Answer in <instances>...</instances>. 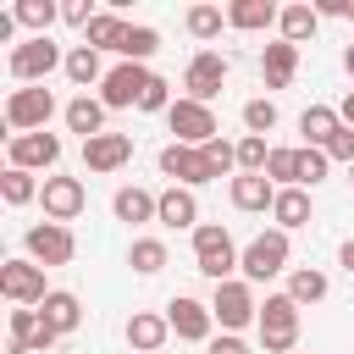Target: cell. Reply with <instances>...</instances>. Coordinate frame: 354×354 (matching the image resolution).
Instances as JSON below:
<instances>
[{
	"mask_svg": "<svg viewBox=\"0 0 354 354\" xmlns=\"http://www.w3.org/2000/svg\"><path fill=\"white\" fill-rule=\"evenodd\" d=\"M238 260H243V249L232 243L227 227H216V221H199V227H194V271H199V277L232 282V277H238Z\"/></svg>",
	"mask_w": 354,
	"mask_h": 354,
	"instance_id": "6da1fadb",
	"label": "cell"
},
{
	"mask_svg": "<svg viewBox=\"0 0 354 354\" xmlns=\"http://www.w3.org/2000/svg\"><path fill=\"white\" fill-rule=\"evenodd\" d=\"M288 254H293L288 232H282V227H266L260 238H249V243H243V260H238V271H243V282L254 288V282H271V277H282V271H288Z\"/></svg>",
	"mask_w": 354,
	"mask_h": 354,
	"instance_id": "7a4b0ae2",
	"label": "cell"
},
{
	"mask_svg": "<svg viewBox=\"0 0 354 354\" xmlns=\"http://www.w3.org/2000/svg\"><path fill=\"white\" fill-rule=\"evenodd\" d=\"M254 326H260V348H266V354H288V348L299 343V304H293L288 293H266Z\"/></svg>",
	"mask_w": 354,
	"mask_h": 354,
	"instance_id": "3957f363",
	"label": "cell"
},
{
	"mask_svg": "<svg viewBox=\"0 0 354 354\" xmlns=\"http://www.w3.org/2000/svg\"><path fill=\"white\" fill-rule=\"evenodd\" d=\"M50 116H55V94H50L44 83L11 88V100H6V127H11V138H17V133H44Z\"/></svg>",
	"mask_w": 354,
	"mask_h": 354,
	"instance_id": "277c9868",
	"label": "cell"
},
{
	"mask_svg": "<svg viewBox=\"0 0 354 354\" xmlns=\"http://www.w3.org/2000/svg\"><path fill=\"white\" fill-rule=\"evenodd\" d=\"M55 66H66V55H61V44L50 39V33H39V39H22V44H11V77L28 88V83H44Z\"/></svg>",
	"mask_w": 354,
	"mask_h": 354,
	"instance_id": "5b68a950",
	"label": "cell"
},
{
	"mask_svg": "<svg viewBox=\"0 0 354 354\" xmlns=\"http://www.w3.org/2000/svg\"><path fill=\"white\" fill-rule=\"evenodd\" d=\"M210 315H216V326H221V332H243L249 321H260L254 288H249L243 277H232V282H216V293H210Z\"/></svg>",
	"mask_w": 354,
	"mask_h": 354,
	"instance_id": "8992f818",
	"label": "cell"
},
{
	"mask_svg": "<svg viewBox=\"0 0 354 354\" xmlns=\"http://www.w3.org/2000/svg\"><path fill=\"white\" fill-rule=\"evenodd\" d=\"M166 127L177 133L171 144H194V149H205L210 138H221V127H216V111H210V105H199V100H188V94H183V100L166 111Z\"/></svg>",
	"mask_w": 354,
	"mask_h": 354,
	"instance_id": "52a82bcc",
	"label": "cell"
},
{
	"mask_svg": "<svg viewBox=\"0 0 354 354\" xmlns=\"http://www.w3.org/2000/svg\"><path fill=\"white\" fill-rule=\"evenodd\" d=\"M221 83H227V55H221V50H194L188 66H183V88H188V100L210 105V100L221 94Z\"/></svg>",
	"mask_w": 354,
	"mask_h": 354,
	"instance_id": "ba28073f",
	"label": "cell"
},
{
	"mask_svg": "<svg viewBox=\"0 0 354 354\" xmlns=\"http://www.w3.org/2000/svg\"><path fill=\"white\" fill-rule=\"evenodd\" d=\"M160 171L171 177V188H199V183H216V166L205 149L194 144H166L160 149Z\"/></svg>",
	"mask_w": 354,
	"mask_h": 354,
	"instance_id": "9c48e42d",
	"label": "cell"
},
{
	"mask_svg": "<svg viewBox=\"0 0 354 354\" xmlns=\"http://www.w3.org/2000/svg\"><path fill=\"white\" fill-rule=\"evenodd\" d=\"M22 249H28V260H39V266H66V260L77 254V238H72V227H61V221H39V227L22 232Z\"/></svg>",
	"mask_w": 354,
	"mask_h": 354,
	"instance_id": "30bf717a",
	"label": "cell"
},
{
	"mask_svg": "<svg viewBox=\"0 0 354 354\" xmlns=\"http://www.w3.org/2000/svg\"><path fill=\"white\" fill-rule=\"evenodd\" d=\"M0 293H6L11 304H33V310H39V304L50 299V288H44V266L28 260V254H22V260H6V266H0Z\"/></svg>",
	"mask_w": 354,
	"mask_h": 354,
	"instance_id": "8fae6325",
	"label": "cell"
},
{
	"mask_svg": "<svg viewBox=\"0 0 354 354\" xmlns=\"http://www.w3.org/2000/svg\"><path fill=\"white\" fill-rule=\"evenodd\" d=\"M149 66H133V61H122V66H111L105 72V83H100V105L105 111H127V105H138L144 100V88H149Z\"/></svg>",
	"mask_w": 354,
	"mask_h": 354,
	"instance_id": "7c38bea8",
	"label": "cell"
},
{
	"mask_svg": "<svg viewBox=\"0 0 354 354\" xmlns=\"http://www.w3.org/2000/svg\"><path fill=\"white\" fill-rule=\"evenodd\" d=\"M166 321H171V332H177L183 343H210V337H216L210 304H199V299H188V293H177V299L166 304Z\"/></svg>",
	"mask_w": 354,
	"mask_h": 354,
	"instance_id": "4fadbf2b",
	"label": "cell"
},
{
	"mask_svg": "<svg viewBox=\"0 0 354 354\" xmlns=\"http://www.w3.org/2000/svg\"><path fill=\"white\" fill-rule=\"evenodd\" d=\"M55 343H61V332H50L33 304H17L11 310V354H50Z\"/></svg>",
	"mask_w": 354,
	"mask_h": 354,
	"instance_id": "5bb4252c",
	"label": "cell"
},
{
	"mask_svg": "<svg viewBox=\"0 0 354 354\" xmlns=\"http://www.w3.org/2000/svg\"><path fill=\"white\" fill-rule=\"evenodd\" d=\"M83 183L77 177H44V188H39V205H44V221H77L83 216Z\"/></svg>",
	"mask_w": 354,
	"mask_h": 354,
	"instance_id": "9a60e30c",
	"label": "cell"
},
{
	"mask_svg": "<svg viewBox=\"0 0 354 354\" xmlns=\"http://www.w3.org/2000/svg\"><path fill=\"white\" fill-rule=\"evenodd\" d=\"M61 160V138L55 133H17L11 138V166L22 171H50Z\"/></svg>",
	"mask_w": 354,
	"mask_h": 354,
	"instance_id": "2e32d148",
	"label": "cell"
},
{
	"mask_svg": "<svg viewBox=\"0 0 354 354\" xmlns=\"http://www.w3.org/2000/svg\"><path fill=\"white\" fill-rule=\"evenodd\" d=\"M127 160H133V138H127V133L83 138V166H88V171H122Z\"/></svg>",
	"mask_w": 354,
	"mask_h": 354,
	"instance_id": "e0dca14e",
	"label": "cell"
},
{
	"mask_svg": "<svg viewBox=\"0 0 354 354\" xmlns=\"http://www.w3.org/2000/svg\"><path fill=\"white\" fill-rule=\"evenodd\" d=\"M111 216H116V221H127V227L160 221V194H149V188L127 183V188H116V199H111Z\"/></svg>",
	"mask_w": 354,
	"mask_h": 354,
	"instance_id": "ac0fdd59",
	"label": "cell"
},
{
	"mask_svg": "<svg viewBox=\"0 0 354 354\" xmlns=\"http://www.w3.org/2000/svg\"><path fill=\"white\" fill-rule=\"evenodd\" d=\"M166 337H171V321L166 315H155V310H133L127 315V348L133 354H160Z\"/></svg>",
	"mask_w": 354,
	"mask_h": 354,
	"instance_id": "d6986e66",
	"label": "cell"
},
{
	"mask_svg": "<svg viewBox=\"0 0 354 354\" xmlns=\"http://www.w3.org/2000/svg\"><path fill=\"white\" fill-rule=\"evenodd\" d=\"M293 72H299V44L277 39V44H266V50H260V77H266V88H288V83H293Z\"/></svg>",
	"mask_w": 354,
	"mask_h": 354,
	"instance_id": "ffe728a7",
	"label": "cell"
},
{
	"mask_svg": "<svg viewBox=\"0 0 354 354\" xmlns=\"http://www.w3.org/2000/svg\"><path fill=\"white\" fill-rule=\"evenodd\" d=\"M227 194H232L238 210H271V205H277V183H271L266 171H238Z\"/></svg>",
	"mask_w": 354,
	"mask_h": 354,
	"instance_id": "44dd1931",
	"label": "cell"
},
{
	"mask_svg": "<svg viewBox=\"0 0 354 354\" xmlns=\"http://www.w3.org/2000/svg\"><path fill=\"white\" fill-rule=\"evenodd\" d=\"M39 315H44V326H50V332H61V337H66V332H77V326H83V299H77V293H66V288H50V299L39 304Z\"/></svg>",
	"mask_w": 354,
	"mask_h": 354,
	"instance_id": "7402d4cb",
	"label": "cell"
},
{
	"mask_svg": "<svg viewBox=\"0 0 354 354\" xmlns=\"http://www.w3.org/2000/svg\"><path fill=\"white\" fill-rule=\"evenodd\" d=\"M277 17H282V6H271V0H232L227 6V28H238V33L277 28Z\"/></svg>",
	"mask_w": 354,
	"mask_h": 354,
	"instance_id": "603a6c76",
	"label": "cell"
},
{
	"mask_svg": "<svg viewBox=\"0 0 354 354\" xmlns=\"http://www.w3.org/2000/svg\"><path fill=\"white\" fill-rule=\"evenodd\" d=\"M310 216H315V205H310V188H277L271 221H277L282 232H293V227H310Z\"/></svg>",
	"mask_w": 354,
	"mask_h": 354,
	"instance_id": "cb8c5ba5",
	"label": "cell"
},
{
	"mask_svg": "<svg viewBox=\"0 0 354 354\" xmlns=\"http://www.w3.org/2000/svg\"><path fill=\"white\" fill-rule=\"evenodd\" d=\"M315 28H321V11H315L310 0H293V6H282V17H277V33H282L288 44L315 39Z\"/></svg>",
	"mask_w": 354,
	"mask_h": 354,
	"instance_id": "d4e9b609",
	"label": "cell"
},
{
	"mask_svg": "<svg viewBox=\"0 0 354 354\" xmlns=\"http://www.w3.org/2000/svg\"><path fill=\"white\" fill-rule=\"evenodd\" d=\"M337 127H343V116H337L332 105H304V111H299V133H304L310 149H326Z\"/></svg>",
	"mask_w": 354,
	"mask_h": 354,
	"instance_id": "484cf974",
	"label": "cell"
},
{
	"mask_svg": "<svg viewBox=\"0 0 354 354\" xmlns=\"http://www.w3.org/2000/svg\"><path fill=\"white\" fill-rule=\"evenodd\" d=\"M160 227H177V232H183V227H188V232L199 227V199H194V188H166V194H160Z\"/></svg>",
	"mask_w": 354,
	"mask_h": 354,
	"instance_id": "4316f807",
	"label": "cell"
},
{
	"mask_svg": "<svg viewBox=\"0 0 354 354\" xmlns=\"http://www.w3.org/2000/svg\"><path fill=\"white\" fill-rule=\"evenodd\" d=\"M66 127H72V133H83V138H100V133H105V105H100L94 94L66 100Z\"/></svg>",
	"mask_w": 354,
	"mask_h": 354,
	"instance_id": "83f0119b",
	"label": "cell"
},
{
	"mask_svg": "<svg viewBox=\"0 0 354 354\" xmlns=\"http://www.w3.org/2000/svg\"><path fill=\"white\" fill-rule=\"evenodd\" d=\"M326 288H332V282H326V271H315V266H293V271H288V299H293L299 310H304V304H321Z\"/></svg>",
	"mask_w": 354,
	"mask_h": 354,
	"instance_id": "f1b7e54d",
	"label": "cell"
},
{
	"mask_svg": "<svg viewBox=\"0 0 354 354\" xmlns=\"http://www.w3.org/2000/svg\"><path fill=\"white\" fill-rule=\"evenodd\" d=\"M122 39H127V22L116 11H94V22L83 28V44L88 50H122Z\"/></svg>",
	"mask_w": 354,
	"mask_h": 354,
	"instance_id": "f546056e",
	"label": "cell"
},
{
	"mask_svg": "<svg viewBox=\"0 0 354 354\" xmlns=\"http://www.w3.org/2000/svg\"><path fill=\"white\" fill-rule=\"evenodd\" d=\"M77 88H88V83H105V66H100V50H88V44H72L66 50V66H61Z\"/></svg>",
	"mask_w": 354,
	"mask_h": 354,
	"instance_id": "4dcf8cb0",
	"label": "cell"
},
{
	"mask_svg": "<svg viewBox=\"0 0 354 354\" xmlns=\"http://www.w3.org/2000/svg\"><path fill=\"white\" fill-rule=\"evenodd\" d=\"M11 17L28 28V39H39V33H50V22L61 17V6H55V0H17Z\"/></svg>",
	"mask_w": 354,
	"mask_h": 354,
	"instance_id": "1f68e13d",
	"label": "cell"
},
{
	"mask_svg": "<svg viewBox=\"0 0 354 354\" xmlns=\"http://www.w3.org/2000/svg\"><path fill=\"white\" fill-rule=\"evenodd\" d=\"M39 188H44V183H39L33 171H22V166H6V171H0V199H6L11 210L28 205V199H39Z\"/></svg>",
	"mask_w": 354,
	"mask_h": 354,
	"instance_id": "d6a6232c",
	"label": "cell"
},
{
	"mask_svg": "<svg viewBox=\"0 0 354 354\" xmlns=\"http://www.w3.org/2000/svg\"><path fill=\"white\" fill-rule=\"evenodd\" d=\"M155 50H160V33H155V28H144V22H127V39H122V50H116V55H122V61H133V66H144Z\"/></svg>",
	"mask_w": 354,
	"mask_h": 354,
	"instance_id": "836d02e7",
	"label": "cell"
},
{
	"mask_svg": "<svg viewBox=\"0 0 354 354\" xmlns=\"http://www.w3.org/2000/svg\"><path fill=\"white\" fill-rule=\"evenodd\" d=\"M127 266H133L138 277H155V271L166 266V243H160V238H133V249H127Z\"/></svg>",
	"mask_w": 354,
	"mask_h": 354,
	"instance_id": "e575fe53",
	"label": "cell"
},
{
	"mask_svg": "<svg viewBox=\"0 0 354 354\" xmlns=\"http://www.w3.org/2000/svg\"><path fill=\"white\" fill-rule=\"evenodd\" d=\"M183 22H188V33L205 44V39H216V33H221L227 11H221V6H188V17H183Z\"/></svg>",
	"mask_w": 354,
	"mask_h": 354,
	"instance_id": "d590c367",
	"label": "cell"
},
{
	"mask_svg": "<svg viewBox=\"0 0 354 354\" xmlns=\"http://www.w3.org/2000/svg\"><path fill=\"white\" fill-rule=\"evenodd\" d=\"M266 177L277 183V188H299V149H271V160H266Z\"/></svg>",
	"mask_w": 354,
	"mask_h": 354,
	"instance_id": "8d00e7d4",
	"label": "cell"
},
{
	"mask_svg": "<svg viewBox=\"0 0 354 354\" xmlns=\"http://www.w3.org/2000/svg\"><path fill=\"white\" fill-rule=\"evenodd\" d=\"M266 160H271V144L260 133H243L238 138V171H266Z\"/></svg>",
	"mask_w": 354,
	"mask_h": 354,
	"instance_id": "74e56055",
	"label": "cell"
},
{
	"mask_svg": "<svg viewBox=\"0 0 354 354\" xmlns=\"http://www.w3.org/2000/svg\"><path fill=\"white\" fill-rule=\"evenodd\" d=\"M326 149H310V144H299V188H315L321 177H326Z\"/></svg>",
	"mask_w": 354,
	"mask_h": 354,
	"instance_id": "f35d334b",
	"label": "cell"
},
{
	"mask_svg": "<svg viewBox=\"0 0 354 354\" xmlns=\"http://www.w3.org/2000/svg\"><path fill=\"white\" fill-rule=\"evenodd\" d=\"M243 127H249V133H260V138H266V133H271V127H277V105H271V100H266V94H260V100H249V105H243Z\"/></svg>",
	"mask_w": 354,
	"mask_h": 354,
	"instance_id": "ab89813d",
	"label": "cell"
},
{
	"mask_svg": "<svg viewBox=\"0 0 354 354\" xmlns=\"http://www.w3.org/2000/svg\"><path fill=\"white\" fill-rule=\"evenodd\" d=\"M177 100H171V83L166 77H149V88H144V100H138V111H171Z\"/></svg>",
	"mask_w": 354,
	"mask_h": 354,
	"instance_id": "60d3db41",
	"label": "cell"
},
{
	"mask_svg": "<svg viewBox=\"0 0 354 354\" xmlns=\"http://www.w3.org/2000/svg\"><path fill=\"white\" fill-rule=\"evenodd\" d=\"M326 160H343V166H354V127H348V122L332 133V144H326Z\"/></svg>",
	"mask_w": 354,
	"mask_h": 354,
	"instance_id": "b9f144b4",
	"label": "cell"
},
{
	"mask_svg": "<svg viewBox=\"0 0 354 354\" xmlns=\"http://www.w3.org/2000/svg\"><path fill=\"white\" fill-rule=\"evenodd\" d=\"M61 22H72V28H88V22H94L88 0H66V6H61Z\"/></svg>",
	"mask_w": 354,
	"mask_h": 354,
	"instance_id": "7bdbcfd3",
	"label": "cell"
},
{
	"mask_svg": "<svg viewBox=\"0 0 354 354\" xmlns=\"http://www.w3.org/2000/svg\"><path fill=\"white\" fill-rule=\"evenodd\" d=\"M205 348H210V354H249V343H243L238 332H221V337H210Z\"/></svg>",
	"mask_w": 354,
	"mask_h": 354,
	"instance_id": "ee69618b",
	"label": "cell"
},
{
	"mask_svg": "<svg viewBox=\"0 0 354 354\" xmlns=\"http://www.w3.org/2000/svg\"><path fill=\"white\" fill-rule=\"evenodd\" d=\"M337 260H343V271H348V277H354V238H348V243H343V249H337Z\"/></svg>",
	"mask_w": 354,
	"mask_h": 354,
	"instance_id": "f6af8a7d",
	"label": "cell"
},
{
	"mask_svg": "<svg viewBox=\"0 0 354 354\" xmlns=\"http://www.w3.org/2000/svg\"><path fill=\"white\" fill-rule=\"evenodd\" d=\"M337 116H343V122H348V127H354V88H348V94H343V105H337Z\"/></svg>",
	"mask_w": 354,
	"mask_h": 354,
	"instance_id": "bcb514c9",
	"label": "cell"
},
{
	"mask_svg": "<svg viewBox=\"0 0 354 354\" xmlns=\"http://www.w3.org/2000/svg\"><path fill=\"white\" fill-rule=\"evenodd\" d=\"M343 66H348V77H354V44H348V50H343Z\"/></svg>",
	"mask_w": 354,
	"mask_h": 354,
	"instance_id": "7dc6e473",
	"label": "cell"
},
{
	"mask_svg": "<svg viewBox=\"0 0 354 354\" xmlns=\"http://www.w3.org/2000/svg\"><path fill=\"white\" fill-rule=\"evenodd\" d=\"M348 183H354V166H348Z\"/></svg>",
	"mask_w": 354,
	"mask_h": 354,
	"instance_id": "c3c4849f",
	"label": "cell"
}]
</instances>
